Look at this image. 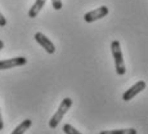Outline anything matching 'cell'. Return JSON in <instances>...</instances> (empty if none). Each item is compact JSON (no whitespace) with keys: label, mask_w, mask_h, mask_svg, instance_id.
I'll return each mask as SVG.
<instances>
[{"label":"cell","mask_w":148,"mask_h":134,"mask_svg":"<svg viewBox=\"0 0 148 134\" xmlns=\"http://www.w3.org/2000/svg\"><path fill=\"white\" fill-rule=\"evenodd\" d=\"M111 50H112V56H113V61H115V68H116V74L117 75H125L126 72V67H125V61L122 57L121 52V45L119 40H113L111 43Z\"/></svg>","instance_id":"cell-1"},{"label":"cell","mask_w":148,"mask_h":134,"mask_svg":"<svg viewBox=\"0 0 148 134\" xmlns=\"http://www.w3.org/2000/svg\"><path fill=\"white\" fill-rule=\"evenodd\" d=\"M72 106V99L71 98H64L62 99L61 104H59L58 110H57V112L54 113L52 116V119L49 120V128H52V129H56L57 126H58V124L62 121V119H63V116L67 113V111L70 110V107Z\"/></svg>","instance_id":"cell-2"},{"label":"cell","mask_w":148,"mask_h":134,"mask_svg":"<svg viewBox=\"0 0 148 134\" xmlns=\"http://www.w3.org/2000/svg\"><path fill=\"white\" fill-rule=\"evenodd\" d=\"M146 87H147V85H146V82H144V81L135 82L133 87H130L129 89H126V92L122 94V99H124L125 102L132 101V99L134 98L136 94H139L140 92H143V90L146 89Z\"/></svg>","instance_id":"cell-3"},{"label":"cell","mask_w":148,"mask_h":134,"mask_svg":"<svg viewBox=\"0 0 148 134\" xmlns=\"http://www.w3.org/2000/svg\"><path fill=\"white\" fill-rule=\"evenodd\" d=\"M108 12H110V10H108L107 7H99V8H97V9L92 10V12H88L85 14L84 21L86 22V23H92V22L97 21V19H101V18H103V17H106Z\"/></svg>","instance_id":"cell-4"},{"label":"cell","mask_w":148,"mask_h":134,"mask_svg":"<svg viewBox=\"0 0 148 134\" xmlns=\"http://www.w3.org/2000/svg\"><path fill=\"white\" fill-rule=\"evenodd\" d=\"M35 40H36V43H38L39 45H41V47L44 48L47 53L54 54V52H56V47H54L53 41L50 40L49 38H47L42 32H36L35 34Z\"/></svg>","instance_id":"cell-5"},{"label":"cell","mask_w":148,"mask_h":134,"mask_svg":"<svg viewBox=\"0 0 148 134\" xmlns=\"http://www.w3.org/2000/svg\"><path fill=\"white\" fill-rule=\"evenodd\" d=\"M26 63H27V58H25V57H16V58L4 59V61H0V70H9V68L13 67L25 66Z\"/></svg>","instance_id":"cell-6"},{"label":"cell","mask_w":148,"mask_h":134,"mask_svg":"<svg viewBox=\"0 0 148 134\" xmlns=\"http://www.w3.org/2000/svg\"><path fill=\"white\" fill-rule=\"evenodd\" d=\"M45 3H47V0H36L35 3H34V5L30 8V10H28V17L30 18H35V17H38V14L41 12V9L44 8Z\"/></svg>","instance_id":"cell-7"},{"label":"cell","mask_w":148,"mask_h":134,"mask_svg":"<svg viewBox=\"0 0 148 134\" xmlns=\"http://www.w3.org/2000/svg\"><path fill=\"white\" fill-rule=\"evenodd\" d=\"M31 125H32V120H30V119H26V120L22 121L21 124H19L18 126H17L10 134H25V132L31 128Z\"/></svg>","instance_id":"cell-8"},{"label":"cell","mask_w":148,"mask_h":134,"mask_svg":"<svg viewBox=\"0 0 148 134\" xmlns=\"http://www.w3.org/2000/svg\"><path fill=\"white\" fill-rule=\"evenodd\" d=\"M99 134H136V130L134 128H130V129H117V130H103Z\"/></svg>","instance_id":"cell-9"},{"label":"cell","mask_w":148,"mask_h":134,"mask_svg":"<svg viewBox=\"0 0 148 134\" xmlns=\"http://www.w3.org/2000/svg\"><path fill=\"white\" fill-rule=\"evenodd\" d=\"M63 132L66 133V134H82V133L79 132L77 129H75V128H73L71 124H64V126H63Z\"/></svg>","instance_id":"cell-10"},{"label":"cell","mask_w":148,"mask_h":134,"mask_svg":"<svg viewBox=\"0 0 148 134\" xmlns=\"http://www.w3.org/2000/svg\"><path fill=\"white\" fill-rule=\"evenodd\" d=\"M52 5L56 10H61L63 4H62V0H52Z\"/></svg>","instance_id":"cell-11"},{"label":"cell","mask_w":148,"mask_h":134,"mask_svg":"<svg viewBox=\"0 0 148 134\" xmlns=\"http://www.w3.org/2000/svg\"><path fill=\"white\" fill-rule=\"evenodd\" d=\"M5 25H7V19H5L4 16H3V13L0 12V27H4Z\"/></svg>","instance_id":"cell-12"},{"label":"cell","mask_w":148,"mask_h":134,"mask_svg":"<svg viewBox=\"0 0 148 134\" xmlns=\"http://www.w3.org/2000/svg\"><path fill=\"white\" fill-rule=\"evenodd\" d=\"M4 129V122H3V116H1V111H0V130Z\"/></svg>","instance_id":"cell-13"},{"label":"cell","mask_w":148,"mask_h":134,"mask_svg":"<svg viewBox=\"0 0 148 134\" xmlns=\"http://www.w3.org/2000/svg\"><path fill=\"white\" fill-rule=\"evenodd\" d=\"M4 48V43H3V40H0V50Z\"/></svg>","instance_id":"cell-14"}]
</instances>
